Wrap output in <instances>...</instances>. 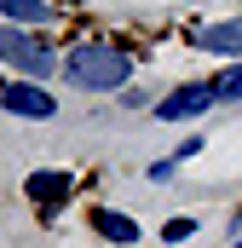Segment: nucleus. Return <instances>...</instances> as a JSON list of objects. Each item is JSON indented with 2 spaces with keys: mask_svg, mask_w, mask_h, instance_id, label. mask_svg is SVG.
<instances>
[{
  "mask_svg": "<svg viewBox=\"0 0 242 248\" xmlns=\"http://www.w3.org/2000/svg\"><path fill=\"white\" fill-rule=\"evenodd\" d=\"M87 219H92V231H98L104 243H138V225H133L127 214H110V208H92Z\"/></svg>",
  "mask_w": 242,
  "mask_h": 248,
  "instance_id": "423d86ee",
  "label": "nucleus"
},
{
  "mask_svg": "<svg viewBox=\"0 0 242 248\" xmlns=\"http://www.w3.org/2000/svg\"><path fill=\"white\" fill-rule=\"evenodd\" d=\"M213 104H219L213 81H184V87H173V93L156 104V122H196V116H208Z\"/></svg>",
  "mask_w": 242,
  "mask_h": 248,
  "instance_id": "7ed1b4c3",
  "label": "nucleus"
},
{
  "mask_svg": "<svg viewBox=\"0 0 242 248\" xmlns=\"http://www.w3.org/2000/svg\"><path fill=\"white\" fill-rule=\"evenodd\" d=\"M213 93H219V98H242V58L231 63L225 75H213Z\"/></svg>",
  "mask_w": 242,
  "mask_h": 248,
  "instance_id": "1a4fd4ad",
  "label": "nucleus"
},
{
  "mask_svg": "<svg viewBox=\"0 0 242 248\" xmlns=\"http://www.w3.org/2000/svg\"><path fill=\"white\" fill-rule=\"evenodd\" d=\"M0 17H12L17 29H29V23H52V6L46 0H0Z\"/></svg>",
  "mask_w": 242,
  "mask_h": 248,
  "instance_id": "0eeeda50",
  "label": "nucleus"
},
{
  "mask_svg": "<svg viewBox=\"0 0 242 248\" xmlns=\"http://www.w3.org/2000/svg\"><path fill=\"white\" fill-rule=\"evenodd\" d=\"M133 75V52L116 41H75L63 52V81L75 93H121Z\"/></svg>",
  "mask_w": 242,
  "mask_h": 248,
  "instance_id": "f257e3e1",
  "label": "nucleus"
},
{
  "mask_svg": "<svg viewBox=\"0 0 242 248\" xmlns=\"http://www.w3.org/2000/svg\"><path fill=\"white\" fill-rule=\"evenodd\" d=\"M202 52H219V58H242V17H213L190 35Z\"/></svg>",
  "mask_w": 242,
  "mask_h": 248,
  "instance_id": "39448f33",
  "label": "nucleus"
},
{
  "mask_svg": "<svg viewBox=\"0 0 242 248\" xmlns=\"http://www.w3.org/2000/svg\"><path fill=\"white\" fill-rule=\"evenodd\" d=\"M190 231H196V219H173V225H162V237H167V243H184Z\"/></svg>",
  "mask_w": 242,
  "mask_h": 248,
  "instance_id": "9d476101",
  "label": "nucleus"
},
{
  "mask_svg": "<svg viewBox=\"0 0 242 248\" xmlns=\"http://www.w3.org/2000/svg\"><path fill=\"white\" fill-rule=\"evenodd\" d=\"M0 58L12 63L23 81H46L52 69H58V52L41 41V35H29V29H17V23H6L0 29Z\"/></svg>",
  "mask_w": 242,
  "mask_h": 248,
  "instance_id": "f03ea898",
  "label": "nucleus"
},
{
  "mask_svg": "<svg viewBox=\"0 0 242 248\" xmlns=\"http://www.w3.org/2000/svg\"><path fill=\"white\" fill-rule=\"evenodd\" d=\"M63 190H69V173H35V179H29V196H35V202H46V208L58 202Z\"/></svg>",
  "mask_w": 242,
  "mask_h": 248,
  "instance_id": "6e6552de",
  "label": "nucleus"
},
{
  "mask_svg": "<svg viewBox=\"0 0 242 248\" xmlns=\"http://www.w3.org/2000/svg\"><path fill=\"white\" fill-rule=\"evenodd\" d=\"M237 248H242V237H237Z\"/></svg>",
  "mask_w": 242,
  "mask_h": 248,
  "instance_id": "9b49d317",
  "label": "nucleus"
},
{
  "mask_svg": "<svg viewBox=\"0 0 242 248\" xmlns=\"http://www.w3.org/2000/svg\"><path fill=\"white\" fill-rule=\"evenodd\" d=\"M0 104H6L12 116H23V122H52V116H58V104H52V93H41V81H12V87H0Z\"/></svg>",
  "mask_w": 242,
  "mask_h": 248,
  "instance_id": "20e7f679",
  "label": "nucleus"
}]
</instances>
